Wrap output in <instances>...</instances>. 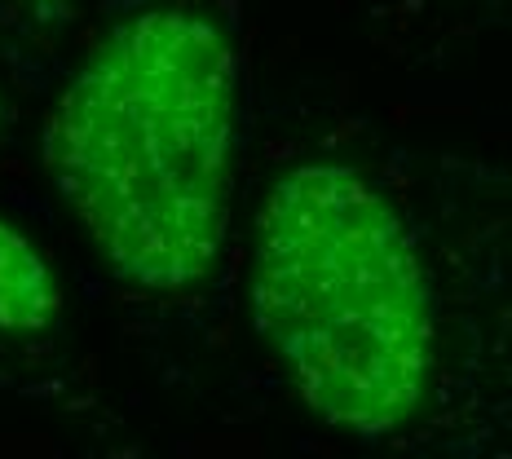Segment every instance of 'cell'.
Instances as JSON below:
<instances>
[{
  "mask_svg": "<svg viewBox=\"0 0 512 459\" xmlns=\"http://www.w3.org/2000/svg\"><path fill=\"white\" fill-rule=\"evenodd\" d=\"M234 49L195 9L124 18L49 120L45 159L124 279L177 292L217 261L230 217Z\"/></svg>",
  "mask_w": 512,
  "mask_h": 459,
  "instance_id": "1",
  "label": "cell"
},
{
  "mask_svg": "<svg viewBox=\"0 0 512 459\" xmlns=\"http://www.w3.org/2000/svg\"><path fill=\"white\" fill-rule=\"evenodd\" d=\"M256 332L327 424L384 437L420 411L437 336L407 221L362 173L305 164L256 221Z\"/></svg>",
  "mask_w": 512,
  "mask_h": 459,
  "instance_id": "2",
  "label": "cell"
},
{
  "mask_svg": "<svg viewBox=\"0 0 512 459\" xmlns=\"http://www.w3.org/2000/svg\"><path fill=\"white\" fill-rule=\"evenodd\" d=\"M58 309V283H53L45 256L23 234L0 226V332H36Z\"/></svg>",
  "mask_w": 512,
  "mask_h": 459,
  "instance_id": "3",
  "label": "cell"
}]
</instances>
